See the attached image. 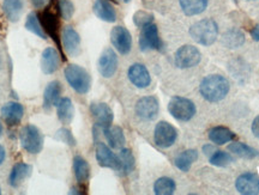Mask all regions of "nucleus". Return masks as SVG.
<instances>
[{
	"label": "nucleus",
	"instance_id": "9b49d317",
	"mask_svg": "<svg viewBox=\"0 0 259 195\" xmlns=\"http://www.w3.org/2000/svg\"><path fill=\"white\" fill-rule=\"evenodd\" d=\"M158 109V101L154 96L142 97L136 105V114L143 120H154L157 116Z\"/></svg>",
	"mask_w": 259,
	"mask_h": 195
},
{
	"label": "nucleus",
	"instance_id": "f03ea898",
	"mask_svg": "<svg viewBox=\"0 0 259 195\" xmlns=\"http://www.w3.org/2000/svg\"><path fill=\"white\" fill-rule=\"evenodd\" d=\"M190 35L197 43L208 47L218 38L219 27L213 19H202L190 28Z\"/></svg>",
	"mask_w": 259,
	"mask_h": 195
},
{
	"label": "nucleus",
	"instance_id": "473e14b6",
	"mask_svg": "<svg viewBox=\"0 0 259 195\" xmlns=\"http://www.w3.org/2000/svg\"><path fill=\"white\" fill-rule=\"evenodd\" d=\"M25 28L34 35H36V36L42 38V40H46L47 38L46 32H45L44 28H42L41 22L38 21L36 14H34V12L28 15L27 21H25Z\"/></svg>",
	"mask_w": 259,
	"mask_h": 195
},
{
	"label": "nucleus",
	"instance_id": "49530a36",
	"mask_svg": "<svg viewBox=\"0 0 259 195\" xmlns=\"http://www.w3.org/2000/svg\"><path fill=\"white\" fill-rule=\"evenodd\" d=\"M124 2H125V3H128V2H130V0H124Z\"/></svg>",
	"mask_w": 259,
	"mask_h": 195
},
{
	"label": "nucleus",
	"instance_id": "a19ab883",
	"mask_svg": "<svg viewBox=\"0 0 259 195\" xmlns=\"http://www.w3.org/2000/svg\"><path fill=\"white\" fill-rule=\"evenodd\" d=\"M31 2L35 8H42V6L46 4V0H31Z\"/></svg>",
	"mask_w": 259,
	"mask_h": 195
},
{
	"label": "nucleus",
	"instance_id": "aec40b11",
	"mask_svg": "<svg viewBox=\"0 0 259 195\" xmlns=\"http://www.w3.org/2000/svg\"><path fill=\"white\" fill-rule=\"evenodd\" d=\"M94 12L102 21L113 23L116 21V12L108 0H96L94 4Z\"/></svg>",
	"mask_w": 259,
	"mask_h": 195
},
{
	"label": "nucleus",
	"instance_id": "1a4fd4ad",
	"mask_svg": "<svg viewBox=\"0 0 259 195\" xmlns=\"http://www.w3.org/2000/svg\"><path fill=\"white\" fill-rule=\"evenodd\" d=\"M96 159L99 164L103 168H109L116 171L120 170V159H119V156L113 154L111 149L105 142H97Z\"/></svg>",
	"mask_w": 259,
	"mask_h": 195
},
{
	"label": "nucleus",
	"instance_id": "6e6552de",
	"mask_svg": "<svg viewBox=\"0 0 259 195\" xmlns=\"http://www.w3.org/2000/svg\"><path fill=\"white\" fill-rule=\"evenodd\" d=\"M162 42L158 36L157 27L153 23L142 28L141 36H139V48L141 51H160Z\"/></svg>",
	"mask_w": 259,
	"mask_h": 195
},
{
	"label": "nucleus",
	"instance_id": "393cba45",
	"mask_svg": "<svg viewBox=\"0 0 259 195\" xmlns=\"http://www.w3.org/2000/svg\"><path fill=\"white\" fill-rule=\"evenodd\" d=\"M198 159V152L197 150H186L178 155L176 159H174V164L179 170L187 173L194 162Z\"/></svg>",
	"mask_w": 259,
	"mask_h": 195
},
{
	"label": "nucleus",
	"instance_id": "72a5a7b5",
	"mask_svg": "<svg viewBox=\"0 0 259 195\" xmlns=\"http://www.w3.org/2000/svg\"><path fill=\"white\" fill-rule=\"evenodd\" d=\"M119 159H120V173L124 175H127L131 173L135 169V157L132 152L128 149H121L120 155H119Z\"/></svg>",
	"mask_w": 259,
	"mask_h": 195
},
{
	"label": "nucleus",
	"instance_id": "a211bd4d",
	"mask_svg": "<svg viewBox=\"0 0 259 195\" xmlns=\"http://www.w3.org/2000/svg\"><path fill=\"white\" fill-rule=\"evenodd\" d=\"M24 108L23 106L19 105L17 102H9L2 108L3 119L9 126H16L21 122L23 118Z\"/></svg>",
	"mask_w": 259,
	"mask_h": 195
},
{
	"label": "nucleus",
	"instance_id": "4be33fe9",
	"mask_svg": "<svg viewBox=\"0 0 259 195\" xmlns=\"http://www.w3.org/2000/svg\"><path fill=\"white\" fill-rule=\"evenodd\" d=\"M61 85L59 82L54 80L48 84L44 93V107L45 109H51L53 106H57V103L60 100Z\"/></svg>",
	"mask_w": 259,
	"mask_h": 195
},
{
	"label": "nucleus",
	"instance_id": "e433bc0d",
	"mask_svg": "<svg viewBox=\"0 0 259 195\" xmlns=\"http://www.w3.org/2000/svg\"><path fill=\"white\" fill-rule=\"evenodd\" d=\"M59 10L64 19H70L74 12V6L71 0H60Z\"/></svg>",
	"mask_w": 259,
	"mask_h": 195
},
{
	"label": "nucleus",
	"instance_id": "6ab92c4d",
	"mask_svg": "<svg viewBox=\"0 0 259 195\" xmlns=\"http://www.w3.org/2000/svg\"><path fill=\"white\" fill-rule=\"evenodd\" d=\"M63 43L65 51L70 55H77L79 52L80 37L72 27H66L63 31Z\"/></svg>",
	"mask_w": 259,
	"mask_h": 195
},
{
	"label": "nucleus",
	"instance_id": "ea45409f",
	"mask_svg": "<svg viewBox=\"0 0 259 195\" xmlns=\"http://www.w3.org/2000/svg\"><path fill=\"white\" fill-rule=\"evenodd\" d=\"M251 36L254 41H259V25H255V27L251 30Z\"/></svg>",
	"mask_w": 259,
	"mask_h": 195
},
{
	"label": "nucleus",
	"instance_id": "ddd939ff",
	"mask_svg": "<svg viewBox=\"0 0 259 195\" xmlns=\"http://www.w3.org/2000/svg\"><path fill=\"white\" fill-rule=\"evenodd\" d=\"M118 68V58H116L115 52L112 48H107L103 51L99 59V71L102 77L111 78L114 76Z\"/></svg>",
	"mask_w": 259,
	"mask_h": 195
},
{
	"label": "nucleus",
	"instance_id": "2eb2a0df",
	"mask_svg": "<svg viewBox=\"0 0 259 195\" xmlns=\"http://www.w3.org/2000/svg\"><path fill=\"white\" fill-rule=\"evenodd\" d=\"M130 82L134 84L135 86L139 87V89H144L148 87L151 83V77L149 73L148 68L142 64H134L128 68L127 72Z\"/></svg>",
	"mask_w": 259,
	"mask_h": 195
},
{
	"label": "nucleus",
	"instance_id": "f8f14e48",
	"mask_svg": "<svg viewBox=\"0 0 259 195\" xmlns=\"http://www.w3.org/2000/svg\"><path fill=\"white\" fill-rule=\"evenodd\" d=\"M90 112H92L93 118L95 119L96 125L100 126L102 129L112 126L114 114L108 105H106V103H93L90 106Z\"/></svg>",
	"mask_w": 259,
	"mask_h": 195
},
{
	"label": "nucleus",
	"instance_id": "a878e982",
	"mask_svg": "<svg viewBox=\"0 0 259 195\" xmlns=\"http://www.w3.org/2000/svg\"><path fill=\"white\" fill-rule=\"evenodd\" d=\"M23 0H4L3 9L9 21L17 22L23 12Z\"/></svg>",
	"mask_w": 259,
	"mask_h": 195
},
{
	"label": "nucleus",
	"instance_id": "9d476101",
	"mask_svg": "<svg viewBox=\"0 0 259 195\" xmlns=\"http://www.w3.org/2000/svg\"><path fill=\"white\" fill-rule=\"evenodd\" d=\"M111 41L115 50L122 55L130 53L132 48V37L127 29L124 27H115L111 31Z\"/></svg>",
	"mask_w": 259,
	"mask_h": 195
},
{
	"label": "nucleus",
	"instance_id": "39448f33",
	"mask_svg": "<svg viewBox=\"0 0 259 195\" xmlns=\"http://www.w3.org/2000/svg\"><path fill=\"white\" fill-rule=\"evenodd\" d=\"M168 112L178 121H190L196 114V106L192 101L184 97H173L168 105Z\"/></svg>",
	"mask_w": 259,
	"mask_h": 195
},
{
	"label": "nucleus",
	"instance_id": "4c0bfd02",
	"mask_svg": "<svg viewBox=\"0 0 259 195\" xmlns=\"http://www.w3.org/2000/svg\"><path fill=\"white\" fill-rule=\"evenodd\" d=\"M56 138L58 139V140L66 142V144H69L71 146L76 145V140H74L73 135L71 134V132L69 131V129H65V128L59 129V131H58V133H57Z\"/></svg>",
	"mask_w": 259,
	"mask_h": 195
},
{
	"label": "nucleus",
	"instance_id": "7ed1b4c3",
	"mask_svg": "<svg viewBox=\"0 0 259 195\" xmlns=\"http://www.w3.org/2000/svg\"><path fill=\"white\" fill-rule=\"evenodd\" d=\"M65 78L70 86L78 93H87L90 90V79L89 73L79 65H69L64 71Z\"/></svg>",
	"mask_w": 259,
	"mask_h": 195
},
{
	"label": "nucleus",
	"instance_id": "f257e3e1",
	"mask_svg": "<svg viewBox=\"0 0 259 195\" xmlns=\"http://www.w3.org/2000/svg\"><path fill=\"white\" fill-rule=\"evenodd\" d=\"M229 82L220 74H210L202 80L199 92L209 102H220L225 100L229 92Z\"/></svg>",
	"mask_w": 259,
	"mask_h": 195
},
{
	"label": "nucleus",
	"instance_id": "c9c22d12",
	"mask_svg": "<svg viewBox=\"0 0 259 195\" xmlns=\"http://www.w3.org/2000/svg\"><path fill=\"white\" fill-rule=\"evenodd\" d=\"M153 18H154L153 15L149 14V12L138 11V12H136L134 16V22L137 27L143 28V27H145V25L153 23Z\"/></svg>",
	"mask_w": 259,
	"mask_h": 195
},
{
	"label": "nucleus",
	"instance_id": "20e7f679",
	"mask_svg": "<svg viewBox=\"0 0 259 195\" xmlns=\"http://www.w3.org/2000/svg\"><path fill=\"white\" fill-rule=\"evenodd\" d=\"M19 139H21L22 148L29 154L36 155L41 152L44 148V135L40 129L34 125L24 126L19 134Z\"/></svg>",
	"mask_w": 259,
	"mask_h": 195
},
{
	"label": "nucleus",
	"instance_id": "7c9ffc66",
	"mask_svg": "<svg viewBox=\"0 0 259 195\" xmlns=\"http://www.w3.org/2000/svg\"><path fill=\"white\" fill-rule=\"evenodd\" d=\"M228 150L233 152L234 155L239 156V157L245 158V159H253L259 155L255 149L251 148V146L246 145L244 142H240V141L232 142V144L228 146Z\"/></svg>",
	"mask_w": 259,
	"mask_h": 195
},
{
	"label": "nucleus",
	"instance_id": "79ce46f5",
	"mask_svg": "<svg viewBox=\"0 0 259 195\" xmlns=\"http://www.w3.org/2000/svg\"><path fill=\"white\" fill-rule=\"evenodd\" d=\"M204 154L205 155H209V156H211L212 154H213V148H212V145L211 146H209V145H206V146H204Z\"/></svg>",
	"mask_w": 259,
	"mask_h": 195
},
{
	"label": "nucleus",
	"instance_id": "412c9836",
	"mask_svg": "<svg viewBox=\"0 0 259 195\" xmlns=\"http://www.w3.org/2000/svg\"><path fill=\"white\" fill-rule=\"evenodd\" d=\"M103 133L107 139V142L112 149H122L125 145V134L124 131L118 126H109V127L103 128Z\"/></svg>",
	"mask_w": 259,
	"mask_h": 195
},
{
	"label": "nucleus",
	"instance_id": "de8ad7c7",
	"mask_svg": "<svg viewBox=\"0 0 259 195\" xmlns=\"http://www.w3.org/2000/svg\"><path fill=\"white\" fill-rule=\"evenodd\" d=\"M0 194H2V190H0Z\"/></svg>",
	"mask_w": 259,
	"mask_h": 195
},
{
	"label": "nucleus",
	"instance_id": "c85d7f7f",
	"mask_svg": "<svg viewBox=\"0 0 259 195\" xmlns=\"http://www.w3.org/2000/svg\"><path fill=\"white\" fill-rule=\"evenodd\" d=\"M73 171L74 176L78 183H85L90 175V168L88 162L80 156H76L73 158Z\"/></svg>",
	"mask_w": 259,
	"mask_h": 195
},
{
	"label": "nucleus",
	"instance_id": "bb28decb",
	"mask_svg": "<svg viewBox=\"0 0 259 195\" xmlns=\"http://www.w3.org/2000/svg\"><path fill=\"white\" fill-rule=\"evenodd\" d=\"M234 138H235L234 133L227 127H222V126L213 127L212 129H210L209 132L210 141H212L213 144L216 145H223L226 144V142L232 141Z\"/></svg>",
	"mask_w": 259,
	"mask_h": 195
},
{
	"label": "nucleus",
	"instance_id": "c03bdc74",
	"mask_svg": "<svg viewBox=\"0 0 259 195\" xmlns=\"http://www.w3.org/2000/svg\"><path fill=\"white\" fill-rule=\"evenodd\" d=\"M2 133H3V125L0 123V134H2Z\"/></svg>",
	"mask_w": 259,
	"mask_h": 195
},
{
	"label": "nucleus",
	"instance_id": "58836bf2",
	"mask_svg": "<svg viewBox=\"0 0 259 195\" xmlns=\"http://www.w3.org/2000/svg\"><path fill=\"white\" fill-rule=\"evenodd\" d=\"M252 133L259 138V115L252 122Z\"/></svg>",
	"mask_w": 259,
	"mask_h": 195
},
{
	"label": "nucleus",
	"instance_id": "c756f323",
	"mask_svg": "<svg viewBox=\"0 0 259 195\" xmlns=\"http://www.w3.org/2000/svg\"><path fill=\"white\" fill-rule=\"evenodd\" d=\"M222 42L227 48H239L244 44L245 35L239 29H231V30L225 32Z\"/></svg>",
	"mask_w": 259,
	"mask_h": 195
},
{
	"label": "nucleus",
	"instance_id": "4468645a",
	"mask_svg": "<svg viewBox=\"0 0 259 195\" xmlns=\"http://www.w3.org/2000/svg\"><path fill=\"white\" fill-rule=\"evenodd\" d=\"M236 190L244 195H254L259 193V177L253 173H245L235 182Z\"/></svg>",
	"mask_w": 259,
	"mask_h": 195
},
{
	"label": "nucleus",
	"instance_id": "dca6fc26",
	"mask_svg": "<svg viewBox=\"0 0 259 195\" xmlns=\"http://www.w3.org/2000/svg\"><path fill=\"white\" fill-rule=\"evenodd\" d=\"M41 24L44 30H46L47 35L53 38V41H56L58 45L59 43V35H58V27H59V22H58V16L54 12L53 9L48 8L46 11L44 12L41 16Z\"/></svg>",
	"mask_w": 259,
	"mask_h": 195
},
{
	"label": "nucleus",
	"instance_id": "f3484780",
	"mask_svg": "<svg viewBox=\"0 0 259 195\" xmlns=\"http://www.w3.org/2000/svg\"><path fill=\"white\" fill-rule=\"evenodd\" d=\"M60 65V58L59 53L54 48L48 47L42 52L41 57V68L42 72L45 74H52L59 68Z\"/></svg>",
	"mask_w": 259,
	"mask_h": 195
},
{
	"label": "nucleus",
	"instance_id": "b1692460",
	"mask_svg": "<svg viewBox=\"0 0 259 195\" xmlns=\"http://www.w3.org/2000/svg\"><path fill=\"white\" fill-rule=\"evenodd\" d=\"M31 174V167L27 163H17L12 168L9 182L12 187H18L19 184Z\"/></svg>",
	"mask_w": 259,
	"mask_h": 195
},
{
	"label": "nucleus",
	"instance_id": "a18cd8bd",
	"mask_svg": "<svg viewBox=\"0 0 259 195\" xmlns=\"http://www.w3.org/2000/svg\"><path fill=\"white\" fill-rule=\"evenodd\" d=\"M0 67H2V58H0Z\"/></svg>",
	"mask_w": 259,
	"mask_h": 195
},
{
	"label": "nucleus",
	"instance_id": "cd10ccee",
	"mask_svg": "<svg viewBox=\"0 0 259 195\" xmlns=\"http://www.w3.org/2000/svg\"><path fill=\"white\" fill-rule=\"evenodd\" d=\"M180 8L186 16L202 14L208 6V0H179Z\"/></svg>",
	"mask_w": 259,
	"mask_h": 195
},
{
	"label": "nucleus",
	"instance_id": "f704fd0d",
	"mask_svg": "<svg viewBox=\"0 0 259 195\" xmlns=\"http://www.w3.org/2000/svg\"><path fill=\"white\" fill-rule=\"evenodd\" d=\"M233 162V157L228 152L216 151L210 156V163L215 167H227Z\"/></svg>",
	"mask_w": 259,
	"mask_h": 195
},
{
	"label": "nucleus",
	"instance_id": "0eeeda50",
	"mask_svg": "<svg viewBox=\"0 0 259 195\" xmlns=\"http://www.w3.org/2000/svg\"><path fill=\"white\" fill-rule=\"evenodd\" d=\"M178 132L177 129L166 121L158 122L155 127L154 132V140L158 148L167 149L170 148L177 140Z\"/></svg>",
	"mask_w": 259,
	"mask_h": 195
},
{
	"label": "nucleus",
	"instance_id": "423d86ee",
	"mask_svg": "<svg viewBox=\"0 0 259 195\" xmlns=\"http://www.w3.org/2000/svg\"><path fill=\"white\" fill-rule=\"evenodd\" d=\"M202 60V54L198 48L193 47L191 44H186L180 47L177 51L174 57V63L179 68H191L197 66Z\"/></svg>",
	"mask_w": 259,
	"mask_h": 195
},
{
	"label": "nucleus",
	"instance_id": "37998d69",
	"mask_svg": "<svg viewBox=\"0 0 259 195\" xmlns=\"http://www.w3.org/2000/svg\"><path fill=\"white\" fill-rule=\"evenodd\" d=\"M5 156H6L5 149L3 148L2 145H0V165H2V164H3V162H4V159H5Z\"/></svg>",
	"mask_w": 259,
	"mask_h": 195
},
{
	"label": "nucleus",
	"instance_id": "5701e85b",
	"mask_svg": "<svg viewBox=\"0 0 259 195\" xmlns=\"http://www.w3.org/2000/svg\"><path fill=\"white\" fill-rule=\"evenodd\" d=\"M57 113L58 118L65 125L70 123L72 121L74 116V108L72 105V101L69 97H63L59 100V102L57 103Z\"/></svg>",
	"mask_w": 259,
	"mask_h": 195
},
{
	"label": "nucleus",
	"instance_id": "2f4dec72",
	"mask_svg": "<svg viewBox=\"0 0 259 195\" xmlns=\"http://www.w3.org/2000/svg\"><path fill=\"white\" fill-rule=\"evenodd\" d=\"M176 182L169 177H161L155 182L154 193L157 195H170L176 191Z\"/></svg>",
	"mask_w": 259,
	"mask_h": 195
}]
</instances>
